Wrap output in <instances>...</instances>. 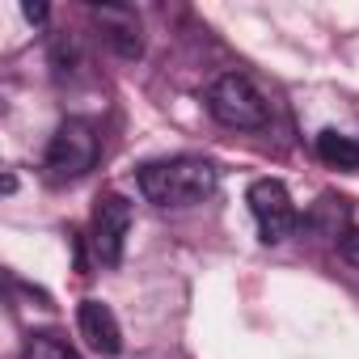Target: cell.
Segmentation results:
<instances>
[{"instance_id":"cell-1","label":"cell","mask_w":359,"mask_h":359,"mask_svg":"<svg viewBox=\"0 0 359 359\" xmlns=\"http://www.w3.org/2000/svg\"><path fill=\"white\" fill-rule=\"evenodd\" d=\"M140 195L156 208H195L220 187V169L203 156H165L148 161L135 173Z\"/></svg>"},{"instance_id":"cell-2","label":"cell","mask_w":359,"mask_h":359,"mask_svg":"<svg viewBox=\"0 0 359 359\" xmlns=\"http://www.w3.org/2000/svg\"><path fill=\"white\" fill-rule=\"evenodd\" d=\"M102 156V135L89 118H64L43 152V177L51 187H64V182H76L85 177Z\"/></svg>"},{"instance_id":"cell-3","label":"cell","mask_w":359,"mask_h":359,"mask_svg":"<svg viewBox=\"0 0 359 359\" xmlns=\"http://www.w3.org/2000/svg\"><path fill=\"white\" fill-rule=\"evenodd\" d=\"M208 110L220 127H233V131H262L271 123V106L266 97L258 93V85L241 72H224L212 81L208 89Z\"/></svg>"},{"instance_id":"cell-4","label":"cell","mask_w":359,"mask_h":359,"mask_svg":"<svg viewBox=\"0 0 359 359\" xmlns=\"http://www.w3.org/2000/svg\"><path fill=\"white\" fill-rule=\"evenodd\" d=\"M245 199H250L254 224H258L266 245H279V241H287L296 233L300 216H296V203H292V195H287V187L279 182V177H258Z\"/></svg>"},{"instance_id":"cell-5","label":"cell","mask_w":359,"mask_h":359,"mask_svg":"<svg viewBox=\"0 0 359 359\" xmlns=\"http://www.w3.org/2000/svg\"><path fill=\"white\" fill-rule=\"evenodd\" d=\"M127 233H131V203L123 195H102L97 208H93V229H89V241H93V258L102 266H118L123 262V245H127Z\"/></svg>"},{"instance_id":"cell-6","label":"cell","mask_w":359,"mask_h":359,"mask_svg":"<svg viewBox=\"0 0 359 359\" xmlns=\"http://www.w3.org/2000/svg\"><path fill=\"white\" fill-rule=\"evenodd\" d=\"M93 22H97V30H102V39L110 43L114 55H123V60L144 55V30H140L135 9H127V5H93Z\"/></svg>"},{"instance_id":"cell-7","label":"cell","mask_w":359,"mask_h":359,"mask_svg":"<svg viewBox=\"0 0 359 359\" xmlns=\"http://www.w3.org/2000/svg\"><path fill=\"white\" fill-rule=\"evenodd\" d=\"M76 325H81V338H85L97 355H118V351H123V330H118V317H114L110 304H102V300H81Z\"/></svg>"},{"instance_id":"cell-8","label":"cell","mask_w":359,"mask_h":359,"mask_svg":"<svg viewBox=\"0 0 359 359\" xmlns=\"http://www.w3.org/2000/svg\"><path fill=\"white\" fill-rule=\"evenodd\" d=\"M317 156L325 165H338V169H359V140L338 135V131H321L317 135Z\"/></svg>"},{"instance_id":"cell-9","label":"cell","mask_w":359,"mask_h":359,"mask_svg":"<svg viewBox=\"0 0 359 359\" xmlns=\"http://www.w3.org/2000/svg\"><path fill=\"white\" fill-rule=\"evenodd\" d=\"M22 359H81V351L55 334H30L22 346Z\"/></svg>"},{"instance_id":"cell-10","label":"cell","mask_w":359,"mask_h":359,"mask_svg":"<svg viewBox=\"0 0 359 359\" xmlns=\"http://www.w3.org/2000/svg\"><path fill=\"white\" fill-rule=\"evenodd\" d=\"M342 258H346V262H351V266H359V229H355V233H346V237H342Z\"/></svg>"},{"instance_id":"cell-11","label":"cell","mask_w":359,"mask_h":359,"mask_svg":"<svg viewBox=\"0 0 359 359\" xmlns=\"http://www.w3.org/2000/svg\"><path fill=\"white\" fill-rule=\"evenodd\" d=\"M22 18H26L30 26H43V22H47V5H22Z\"/></svg>"}]
</instances>
